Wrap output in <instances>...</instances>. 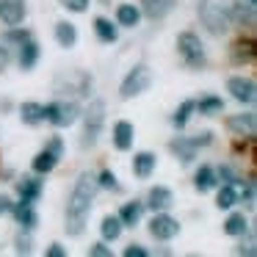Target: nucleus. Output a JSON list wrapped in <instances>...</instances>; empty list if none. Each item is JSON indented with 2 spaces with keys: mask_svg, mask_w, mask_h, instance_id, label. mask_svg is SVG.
Returning <instances> with one entry per match:
<instances>
[{
  "mask_svg": "<svg viewBox=\"0 0 257 257\" xmlns=\"http://www.w3.org/2000/svg\"><path fill=\"white\" fill-rule=\"evenodd\" d=\"M94 196H97V180L91 177L89 172H83L78 177V183H75L69 202H67V221L64 224H67L69 235H80L86 229L91 205H94Z\"/></svg>",
  "mask_w": 257,
  "mask_h": 257,
  "instance_id": "f257e3e1",
  "label": "nucleus"
},
{
  "mask_svg": "<svg viewBox=\"0 0 257 257\" xmlns=\"http://www.w3.org/2000/svg\"><path fill=\"white\" fill-rule=\"evenodd\" d=\"M199 20H202V25H205V31L213 34V36L227 34L229 23H232L229 6L221 3V0H202L199 3Z\"/></svg>",
  "mask_w": 257,
  "mask_h": 257,
  "instance_id": "f03ea898",
  "label": "nucleus"
},
{
  "mask_svg": "<svg viewBox=\"0 0 257 257\" xmlns=\"http://www.w3.org/2000/svg\"><path fill=\"white\" fill-rule=\"evenodd\" d=\"M102 124H105V102L102 100H91L89 108L83 113V136H80V147L89 150V147L97 144L102 133Z\"/></svg>",
  "mask_w": 257,
  "mask_h": 257,
  "instance_id": "7ed1b4c3",
  "label": "nucleus"
},
{
  "mask_svg": "<svg viewBox=\"0 0 257 257\" xmlns=\"http://www.w3.org/2000/svg\"><path fill=\"white\" fill-rule=\"evenodd\" d=\"M150 86H152V69L147 67V64H136V67L124 75L122 86H119V97H122V100H133V97L144 94Z\"/></svg>",
  "mask_w": 257,
  "mask_h": 257,
  "instance_id": "20e7f679",
  "label": "nucleus"
},
{
  "mask_svg": "<svg viewBox=\"0 0 257 257\" xmlns=\"http://www.w3.org/2000/svg\"><path fill=\"white\" fill-rule=\"evenodd\" d=\"M80 116V105L75 100H56L45 105V119L53 127H69Z\"/></svg>",
  "mask_w": 257,
  "mask_h": 257,
  "instance_id": "39448f33",
  "label": "nucleus"
},
{
  "mask_svg": "<svg viewBox=\"0 0 257 257\" xmlns=\"http://www.w3.org/2000/svg\"><path fill=\"white\" fill-rule=\"evenodd\" d=\"M177 50H180V56H183V61L188 64V67H194V69L205 67V47H202L199 36H196L194 31L177 34Z\"/></svg>",
  "mask_w": 257,
  "mask_h": 257,
  "instance_id": "423d86ee",
  "label": "nucleus"
},
{
  "mask_svg": "<svg viewBox=\"0 0 257 257\" xmlns=\"http://www.w3.org/2000/svg\"><path fill=\"white\" fill-rule=\"evenodd\" d=\"M56 91L58 94H78V97H86L91 91V75L89 72H69L67 78H56Z\"/></svg>",
  "mask_w": 257,
  "mask_h": 257,
  "instance_id": "0eeeda50",
  "label": "nucleus"
},
{
  "mask_svg": "<svg viewBox=\"0 0 257 257\" xmlns=\"http://www.w3.org/2000/svg\"><path fill=\"white\" fill-rule=\"evenodd\" d=\"M150 232L155 240H161V243H166V240L177 238L180 232V221L174 216H169V213H155L150 221Z\"/></svg>",
  "mask_w": 257,
  "mask_h": 257,
  "instance_id": "6e6552de",
  "label": "nucleus"
},
{
  "mask_svg": "<svg viewBox=\"0 0 257 257\" xmlns=\"http://www.w3.org/2000/svg\"><path fill=\"white\" fill-rule=\"evenodd\" d=\"M25 14H28L25 0H0V23L3 25L17 28V25H23Z\"/></svg>",
  "mask_w": 257,
  "mask_h": 257,
  "instance_id": "1a4fd4ad",
  "label": "nucleus"
},
{
  "mask_svg": "<svg viewBox=\"0 0 257 257\" xmlns=\"http://www.w3.org/2000/svg\"><path fill=\"white\" fill-rule=\"evenodd\" d=\"M227 89L240 105H251L257 97V89H254V80L251 78H229L227 80Z\"/></svg>",
  "mask_w": 257,
  "mask_h": 257,
  "instance_id": "9d476101",
  "label": "nucleus"
},
{
  "mask_svg": "<svg viewBox=\"0 0 257 257\" xmlns=\"http://www.w3.org/2000/svg\"><path fill=\"white\" fill-rule=\"evenodd\" d=\"M42 191H45V183H42L39 174H34V177H23L17 183V194H20V202H25V205H36L42 196Z\"/></svg>",
  "mask_w": 257,
  "mask_h": 257,
  "instance_id": "9b49d317",
  "label": "nucleus"
},
{
  "mask_svg": "<svg viewBox=\"0 0 257 257\" xmlns=\"http://www.w3.org/2000/svg\"><path fill=\"white\" fill-rule=\"evenodd\" d=\"M147 205H150L155 213H166L169 207L174 205L172 188H166V185H155V188H150V194H147Z\"/></svg>",
  "mask_w": 257,
  "mask_h": 257,
  "instance_id": "f8f14e48",
  "label": "nucleus"
},
{
  "mask_svg": "<svg viewBox=\"0 0 257 257\" xmlns=\"http://www.w3.org/2000/svg\"><path fill=\"white\" fill-rule=\"evenodd\" d=\"M133 139H136L133 122H127V119H119V122L113 124V147H116L119 152H127L130 147H133Z\"/></svg>",
  "mask_w": 257,
  "mask_h": 257,
  "instance_id": "ddd939ff",
  "label": "nucleus"
},
{
  "mask_svg": "<svg viewBox=\"0 0 257 257\" xmlns=\"http://www.w3.org/2000/svg\"><path fill=\"white\" fill-rule=\"evenodd\" d=\"M227 127L232 130V133H238V136H254V127H257L254 111H246V113L240 111V113H235V116H229Z\"/></svg>",
  "mask_w": 257,
  "mask_h": 257,
  "instance_id": "4468645a",
  "label": "nucleus"
},
{
  "mask_svg": "<svg viewBox=\"0 0 257 257\" xmlns=\"http://www.w3.org/2000/svg\"><path fill=\"white\" fill-rule=\"evenodd\" d=\"M12 216H14V221L23 227V232H31V229L39 224V216H36V207L34 205H25V202H20V205H14L12 207Z\"/></svg>",
  "mask_w": 257,
  "mask_h": 257,
  "instance_id": "2eb2a0df",
  "label": "nucleus"
},
{
  "mask_svg": "<svg viewBox=\"0 0 257 257\" xmlns=\"http://www.w3.org/2000/svg\"><path fill=\"white\" fill-rule=\"evenodd\" d=\"M141 216H144V202H124L122 207H119L116 218L122 221V227H136V224L141 221Z\"/></svg>",
  "mask_w": 257,
  "mask_h": 257,
  "instance_id": "dca6fc26",
  "label": "nucleus"
},
{
  "mask_svg": "<svg viewBox=\"0 0 257 257\" xmlns=\"http://www.w3.org/2000/svg\"><path fill=\"white\" fill-rule=\"evenodd\" d=\"M155 166H158L155 152H139V155L133 158V174L139 180H147L152 172H155Z\"/></svg>",
  "mask_w": 257,
  "mask_h": 257,
  "instance_id": "f3484780",
  "label": "nucleus"
},
{
  "mask_svg": "<svg viewBox=\"0 0 257 257\" xmlns=\"http://www.w3.org/2000/svg\"><path fill=\"white\" fill-rule=\"evenodd\" d=\"M194 111H199L202 116H216L224 111V100L218 94H202L199 100H194Z\"/></svg>",
  "mask_w": 257,
  "mask_h": 257,
  "instance_id": "a211bd4d",
  "label": "nucleus"
},
{
  "mask_svg": "<svg viewBox=\"0 0 257 257\" xmlns=\"http://www.w3.org/2000/svg\"><path fill=\"white\" fill-rule=\"evenodd\" d=\"M229 17H232V23H240V25H246V28H254V6H251V3H243V0L232 3V6H229Z\"/></svg>",
  "mask_w": 257,
  "mask_h": 257,
  "instance_id": "6ab92c4d",
  "label": "nucleus"
},
{
  "mask_svg": "<svg viewBox=\"0 0 257 257\" xmlns=\"http://www.w3.org/2000/svg\"><path fill=\"white\" fill-rule=\"evenodd\" d=\"M94 34H97V39H100L102 45H116L119 42V28L111 23V20H105V17L94 20Z\"/></svg>",
  "mask_w": 257,
  "mask_h": 257,
  "instance_id": "aec40b11",
  "label": "nucleus"
},
{
  "mask_svg": "<svg viewBox=\"0 0 257 257\" xmlns=\"http://www.w3.org/2000/svg\"><path fill=\"white\" fill-rule=\"evenodd\" d=\"M56 42L64 50H72V47L78 45V28H75L72 23H67V20H61V23L56 25Z\"/></svg>",
  "mask_w": 257,
  "mask_h": 257,
  "instance_id": "412c9836",
  "label": "nucleus"
},
{
  "mask_svg": "<svg viewBox=\"0 0 257 257\" xmlns=\"http://www.w3.org/2000/svg\"><path fill=\"white\" fill-rule=\"evenodd\" d=\"M36 64H39V45H36L34 39L23 42V45H20V67H23L25 72H31Z\"/></svg>",
  "mask_w": 257,
  "mask_h": 257,
  "instance_id": "4be33fe9",
  "label": "nucleus"
},
{
  "mask_svg": "<svg viewBox=\"0 0 257 257\" xmlns=\"http://www.w3.org/2000/svg\"><path fill=\"white\" fill-rule=\"evenodd\" d=\"M116 23L122 25V28H136V25L141 23V9L133 6V3H122V6L116 9Z\"/></svg>",
  "mask_w": 257,
  "mask_h": 257,
  "instance_id": "5701e85b",
  "label": "nucleus"
},
{
  "mask_svg": "<svg viewBox=\"0 0 257 257\" xmlns=\"http://www.w3.org/2000/svg\"><path fill=\"white\" fill-rule=\"evenodd\" d=\"M194 185H196V191H213L218 185V177H216V169L213 166H199L196 169V174H194Z\"/></svg>",
  "mask_w": 257,
  "mask_h": 257,
  "instance_id": "b1692460",
  "label": "nucleus"
},
{
  "mask_svg": "<svg viewBox=\"0 0 257 257\" xmlns=\"http://www.w3.org/2000/svg\"><path fill=\"white\" fill-rule=\"evenodd\" d=\"M58 161H61V158H58V155H53L50 150H42L39 155L34 158L31 169H34V174H47V172H53V169L58 166Z\"/></svg>",
  "mask_w": 257,
  "mask_h": 257,
  "instance_id": "393cba45",
  "label": "nucleus"
},
{
  "mask_svg": "<svg viewBox=\"0 0 257 257\" xmlns=\"http://www.w3.org/2000/svg\"><path fill=\"white\" fill-rule=\"evenodd\" d=\"M172 152H174V155H177L183 163H191V161L196 158V152H199V147H196L191 139H174V141H172Z\"/></svg>",
  "mask_w": 257,
  "mask_h": 257,
  "instance_id": "a878e982",
  "label": "nucleus"
},
{
  "mask_svg": "<svg viewBox=\"0 0 257 257\" xmlns=\"http://www.w3.org/2000/svg\"><path fill=\"white\" fill-rule=\"evenodd\" d=\"M172 9V0H141V12L150 20H163Z\"/></svg>",
  "mask_w": 257,
  "mask_h": 257,
  "instance_id": "bb28decb",
  "label": "nucleus"
},
{
  "mask_svg": "<svg viewBox=\"0 0 257 257\" xmlns=\"http://www.w3.org/2000/svg\"><path fill=\"white\" fill-rule=\"evenodd\" d=\"M20 116L25 124H39L45 122V105L42 102H23L20 105Z\"/></svg>",
  "mask_w": 257,
  "mask_h": 257,
  "instance_id": "cd10ccee",
  "label": "nucleus"
},
{
  "mask_svg": "<svg viewBox=\"0 0 257 257\" xmlns=\"http://www.w3.org/2000/svg\"><path fill=\"white\" fill-rule=\"evenodd\" d=\"M246 229H249V218H246L243 213H229V218L224 221V232L232 235V238L246 235Z\"/></svg>",
  "mask_w": 257,
  "mask_h": 257,
  "instance_id": "c85d7f7f",
  "label": "nucleus"
},
{
  "mask_svg": "<svg viewBox=\"0 0 257 257\" xmlns=\"http://www.w3.org/2000/svg\"><path fill=\"white\" fill-rule=\"evenodd\" d=\"M216 205L221 207V210H229V207L238 205V188L235 185H221L216 194Z\"/></svg>",
  "mask_w": 257,
  "mask_h": 257,
  "instance_id": "c756f323",
  "label": "nucleus"
},
{
  "mask_svg": "<svg viewBox=\"0 0 257 257\" xmlns=\"http://www.w3.org/2000/svg\"><path fill=\"white\" fill-rule=\"evenodd\" d=\"M100 235H102V240H116L122 235V221L116 216H105L100 224Z\"/></svg>",
  "mask_w": 257,
  "mask_h": 257,
  "instance_id": "7c9ffc66",
  "label": "nucleus"
},
{
  "mask_svg": "<svg viewBox=\"0 0 257 257\" xmlns=\"http://www.w3.org/2000/svg\"><path fill=\"white\" fill-rule=\"evenodd\" d=\"M191 113H194V100H185L183 105L174 111V116H172V124L177 130H183L185 124H188V119H191Z\"/></svg>",
  "mask_w": 257,
  "mask_h": 257,
  "instance_id": "2f4dec72",
  "label": "nucleus"
},
{
  "mask_svg": "<svg viewBox=\"0 0 257 257\" xmlns=\"http://www.w3.org/2000/svg\"><path fill=\"white\" fill-rule=\"evenodd\" d=\"M97 188H111V191H116V188H119L116 174H113L111 169H102V172H100V177H97Z\"/></svg>",
  "mask_w": 257,
  "mask_h": 257,
  "instance_id": "473e14b6",
  "label": "nucleus"
},
{
  "mask_svg": "<svg viewBox=\"0 0 257 257\" xmlns=\"http://www.w3.org/2000/svg\"><path fill=\"white\" fill-rule=\"evenodd\" d=\"M238 202H243L246 207L254 205V183H251V180L243 183V188H240V194H238Z\"/></svg>",
  "mask_w": 257,
  "mask_h": 257,
  "instance_id": "72a5a7b5",
  "label": "nucleus"
},
{
  "mask_svg": "<svg viewBox=\"0 0 257 257\" xmlns=\"http://www.w3.org/2000/svg\"><path fill=\"white\" fill-rule=\"evenodd\" d=\"M28 39H34V34H31V31H20V28H12L6 34V42H12V45H23V42H28Z\"/></svg>",
  "mask_w": 257,
  "mask_h": 257,
  "instance_id": "f704fd0d",
  "label": "nucleus"
},
{
  "mask_svg": "<svg viewBox=\"0 0 257 257\" xmlns=\"http://www.w3.org/2000/svg\"><path fill=\"white\" fill-rule=\"evenodd\" d=\"M58 3H61V6L67 9V12H75V14H83L86 9H89V3H91V0H58Z\"/></svg>",
  "mask_w": 257,
  "mask_h": 257,
  "instance_id": "c9c22d12",
  "label": "nucleus"
},
{
  "mask_svg": "<svg viewBox=\"0 0 257 257\" xmlns=\"http://www.w3.org/2000/svg\"><path fill=\"white\" fill-rule=\"evenodd\" d=\"M216 177H218V180H224V185H235V183H240L232 166H221V169L216 172Z\"/></svg>",
  "mask_w": 257,
  "mask_h": 257,
  "instance_id": "e433bc0d",
  "label": "nucleus"
},
{
  "mask_svg": "<svg viewBox=\"0 0 257 257\" xmlns=\"http://www.w3.org/2000/svg\"><path fill=\"white\" fill-rule=\"evenodd\" d=\"M89 257H113V251H111V246H108L105 240H97V243H91Z\"/></svg>",
  "mask_w": 257,
  "mask_h": 257,
  "instance_id": "4c0bfd02",
  "label": "nucleus"
},
{
  "mask_svg": "<svg viewBox=\"0 0 257 257\" xmlns=\"http://www.w3.org/2000/svg\"><path fill=\"white\" fill-rule=\"evenodd\" d=\"M122 257H150V251H147L141 243H130V246H124Z\"/></svg>",
  "mask_w": 257,
  "mask_h": 257,
  "instance_id": "58836bf2",
  "label": "nucleus"
},
{
  "mask_svg": "<svg viewBox=\"0 0 257 257\" xmlns=\"http://www.w3.org/2000/svg\"><path fill=\"white\" fill-rule=\"evenodd\" d=\"M17 251H20V254H25V257L34 251V240H31V235H20V238H17Z\"/></svg>",
  "mask_w": 257,
  "mask_h": 257,
  "instance_id": "ea45409f",
  "label": "nucleus"
},
{
  "mask_svg": "<svg viewBox=\"0 0 257 257\" xmlns=\"http://www.w3.org/2000/svg\"><path fill=\"white\" fill-rule=\"evenodd\" d=\"M45 150H50L53 155H58V158H61V155H64V141L58 139V136H53V139L47 141V147H45Z\"/></svg>",
  "mask_w": 257,
  "mask_h": 257,
  "instance_id": "a19ab883",
  "label": "nucleus"
},
{
  "mask_svg": "<svg viewBox=\"0 0 257 257\" xmlns=\"http://www.w3.org/2000/svg\"><path fill=\"white\" fill-rule=\"evenodd\" d=\"M45 257H67V249H64L61 243H50L45 251Z\"/></svg>",
  "mask_w": 257,
  "mask_h": 257,
  "instance_id": "79ce46f5",
  "label": "nucleus"
},
{
  "mask_svg": "<svg viewBox=\"0 0 257 257\" xmlns=\"http://www.w3.org/2000/svg\"><path fill=\"white\" fill-rule=\"evenodd\" d=\"M12 199H9V196H0V213H12Z\"/></svg>",
  "mask_w": 257,
  "mask_h": 257,
  "instance_id": "37998d69",
  "label": "nucleus"
},
{
  "mask_svg": "<svg viewBox=\"0 0 257 257\" xmlns=\"http://www.w3.org/2000/svg\"><path fill=\"white\" fill-rule=\"evenodd\" d=\"M238 254H240V257H254V246H251V243H249V246H240Z\"/></svg>",
  "mask_w": 257,
  "mask_h": 257,
  "instance_id": "c03bdc74",
  "label": "nucleus"
},
{
  "mask_svg": "<svg viewBox=\"0 0 257 257\" xmlns=\"http://www.w3.org/2000/svg\"><path fill=\"white\" fill-rule=\"evenodd\" d=\"M6 64H9V50L0 47V69H6Z\"/></svg>",
  "mask_w": 257,
  "mask_h": 257,
  "instance_id": "a18cd8bd",
  "label": "nucleus"
},
{
  "mask_svg": "<svg viewBox=\"0 0 257 257\" xmlns=\"http://www.w3.org/2000/svg\"><path fill=\"white\" fill-rule=\"evenodd\" d=\"M243 3H251V6H254V0H243Z\"/></svg>",
  "mask_w": 257,
  "mask_h": 257,
  "instance_id": "49530a36",
  "label": "nucleus"
},
{
  "mask_svg": "<svg viewBox=\"0 0 257 257\" xmlns=\"http://www.w3.org/2000/svg\"><path fill=\"white\" fill-rule=\"evenodd\" d=\"M188 257H196V254H188Z\"/></svg>",
  "mask_w": 257,
  "mask_h": 257,
  "instance_id": "de8ad7c7",
  "label": "nucleus"
}]
</instances>
